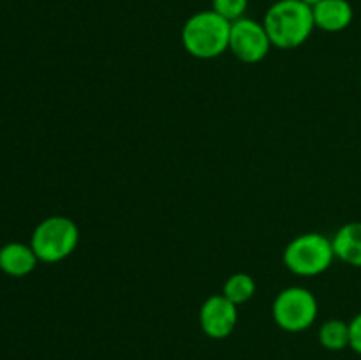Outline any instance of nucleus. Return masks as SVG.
<instances>
[{
    "mask_svg": "<svg viewBox=\"0 0 361 360\" xmlns=\"http://www.w3.org/2000/svg\"><path fill=\"white\" fill-rule=\"evenodd\" d=\"M282 260L291 274L300 277H314L326 272L334 263V244L331 239L321 233H302L286 246Z\"/></svg>",
    "mask_w": 361,
    "mask_h": 360,
    "instance_id": "obj_4",
    "label": "nucleus"
},
{
    "mask_svg": "<svg viewBox=\"0 0 361 360\" xmlns=\"http://www.w3.org/2000/svg\"><path fill=\"white\" fill-rule=\"evenodd\" d=\"M317 299L303 286H289L282 289L271 304L275 325L289 334H298L312 327L317 320Z\"/></svg>",
    "mask_w": 361,
    "mask_h": 360,
    "instance_id": "obj_5",
    "label": "nucleus"
},
{
    "mask_svg": "<svg viewBox=\"0 0 361 360\" xmlns=\"http://www.w3.org/2000/svg\"><path fill=\"white\" fill-rule=\"evenodd\" d=\"M319 344L323 346L328 352H342V349L349 348V323L344 320H337V318H331L326 320L319 328Z\"/></svg>",
    "mask_w": 361,
    "mask_h": 360,
    "instance_id": "obj_11",
    "label": "nucleus"
},
{
    "mask_svg": "<svg viewBox=\"0 0 361 360\" xmlns=\"http://www.w3.org/2000/svg\"><path fill=\"white\" fill-rule=\"evenodd\" d=\"M80 244V228L66 215H49L34 228L30 246L41 263H59L69 258Z\"/></svg>",
    "mask_w": 361,
    "mask_h": 360,
    "instance_id": "obj_3",
    "label": "nucleus"
},
{
    "mask_svg": "<svg viewBox=\"0 0 361 360\" xmlns=\"http://www.w3.org/2000/svg\"><path fill=\"white\" fill-rule=\"evenodd\" d=\"M249 0H212V11L221 14L228 21H236L245 16Z\"/></svg>",
    "mask_w": 361,
    "mask_h": 360,
    "instance_id": "obj_13",
    "label": "nucleus"
},
{
    "mask_svg": "<svg viewBox=\"0 0 361 360\" xmlns=\"http://www.w3.org/2000/svg\"><path fill=\"white\" fill-rule=\"evenodd\" d=\"M231 21L212 9L197 11L182 27V46L190 56L212 60L229 52Z\"/></svg>",
    "mask_w": 361,
    "mask_h": 360,
    "instance_id": "obj_2",
    "label": "nucleus"
},
{
    "mask_svg": "<svg viewBox=\"0 0 361 360\" xmlns=\"http://www.w3.org/2000/svg\"><path fill=\"white\" fill-rule=\"evenodd\" d=\"M222 295L233 302L235 306H242L247 304L254 295H256V281L250 274L245 272H236V274L229 275L222 288Z\"/></svg>",
    "mask_w": 361,
    "mask_h": 360,
    "instance_id": "obj_12",
    "label": "nucleus"
},
{
    "mask_svg": "<svg viewBox=\"0 0 361 360\" xmlns=\"http://www.w3.org/2000/svg\"><path fill=\"white\" fill-rule=\"evenodd\" d=\"M263 25L271 46L279 49H296L312 35V6L302 0H277L267 9Z\"/></svg>",
    "mask_w": 361,
    "mask_h": 360,
    "instance_id": "obj_1",
    "label": "nucleus"
},
{
    "mask_svg": "<svg viewBox=\"0 0 361 360\" xmlns=\"http://www.w3.org/2000/svg\"><path fill=\"white\" fill-rule=\"evenodd\" d=\"M200 325L207 337L217 341L229 337L238 325V306L222 293L208 296L200 307Z\"/></svg>",
    "mask_w": 361,
    "mask_h": 360,
    "instance_id": "obj_7",
    "label": "nucleus"
},
{
    "mask_svg": "<svg viewBox=\"0 0 361 360\" xmlns=\"http://www.w3.org/2000/svg\"><path fill=\"white\" fill-rule=\"evenodd\" d=\"M349 348L361 356V313L349 321Z\"/></svg>",
    "mask_w": 361,
    "mask_h": 360,
    "instance_id": "obj_14",
    "label": "nucleus"
},
{
    "mask_svg": "<svg viewBox=\"0 0 361 360\" xmlns=\"http://www.w3.org/2000/svg\"><path fill=\"white\" fill-rule=\"evenodd\" d=\"M39 263L37 254L30 244L9 242L0 247V270L11 277H25L32 274Z\"/></svg>",
    "mask_w": 361,
    "mask_h": 360,
    "instance_id": "obj_9",
    "label": "nucleus"
},
{
    "mask_svg": "<svg viewBox=\"0 0 361 360\" xmlns=\"http://www.w3.org/2000/svg\"><path fill=\"white\" fill-rule=\"evenodd\" d=\"M270 37L267 34L263 21H256L252 18H240L233 21L229 32V52L243 64H257L264 60L270 53Z\"/></svg>",
    "mask_w": 361,
    "mask_h": 360,
    "instance_id": "obj_6",
    "label": "nucleus"
},
{
    "mask_svg": "<svg viewBox=\"0 0 361 360\" xmlns=\"http://www.w3.org/2000/svg\"><path fill=\"white\" fill-rule=\"evenodd\" d=\"M335 258L349 267L361 268V221L345 222L331 236Z\"/></svg>",
    "mask_w": 361,
    "mask_h": 360,
    "instance_id": "obj_10",
    "label": "nucleus"
},
{
    "mask_svg": "<svg viewBox=\"0 0 361 360\" xmlns=\"http://www.w3.org/2000/svg\"><path fill=\"white\" fill-rule=\"evenodd\" d=\"M312 14L316 28L328 34L344 32L355 20V9L349 0H321L312 6Z\"/></svg>",
    "mask_w": 361,
    "mask_h": 360,
    "instance_id": "obj_8",
    "label": "nucleus"
},
{
    "mask_svg": "<svg viewBox=\"0 0 361 360\" xmlns=\"http://www.w3.org/2000/svg\"><path fill=\"white\" fill-rule=\"evenodd\" d=\"M302 2H305V4H309V6H314V4H317V2H321V0H302Z\"/></svg>",
    "mask_w": 361,
    "mask_h": 360,
    "instance_id": "obj_15",
    "label": "nucleus"
}]
</instances>
